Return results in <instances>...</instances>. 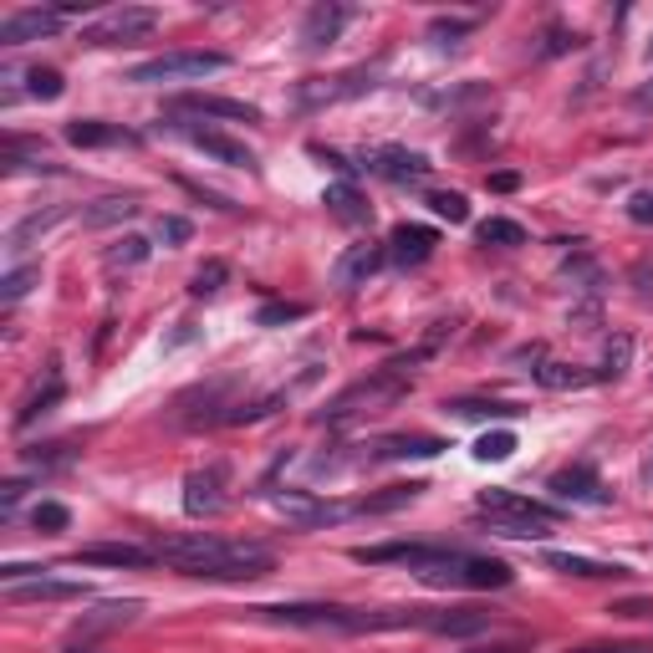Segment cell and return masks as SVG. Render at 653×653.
<instances>
[{
    "instance_id": "cell-51",
    "label": "cell",
    "mask_w": 653,
    "mask_h": 653,
    "mask_svg": "<svg viewBox=\"0 0 653 653\" xmlns=\"http://www.w3.org/2000/svg\"><path fill=\"white\" fill-rule=\"evenodd\" d=\"M633 108H638V112H649V108H653V78H649V82H643V87H638V93H633Z\"/></svg>"
},
{
    "instance_id": "cell-16",
    "label": "cell",
    "mask_w": 653,
    "mask_h": 653,
    "mask_svg": "<svg viewBox=\"0 0 653 653\" xmlns=\"http://www.w3.org/2000/svg\"><path fill=\"white\" fill-rule=\"evenodd\" d=\"M179 112H194V118H225V123H261V108L250 103H235V97H215V93H185L174 103V118Z\"/></svg>"
},
{
    "instance_id": "cell-47",
    "label": "cell",
    "mask_w": 653,
    "mask_h": 653,
    "mask_svg": "<svg viewBox=\"0 0 653 653\" xmlns=\"http://www.w3.org/2000/svg\"><path fill=\"white\" fill-rule=\"evenodd\" d=\"M567 47H577V36H567L561 26H551L546 32V47H542V57H557V51H567Z\"/></svg>"
},
{
    "instance_id": "cell-1",
    "label": "cell",
    "mask_w": 653,
    "mask_h": 653,
    "mask_svg": "<svg viewBox=\"0 0 653 653\" xmlns=\"http://www.w3.org/2000/svg\"><path fill=\"white\" fill-rule=\"evenodd\" d=\"M154 557L179 567V572H189V577H210V582H250V577H265L276 567V557H271L265 546L225 542V536H210V531L158 536Z\"/></svg>"
},
{
    "instance_id": "cell-19",
    "label": "cell",
    "mask_w": 653,
    "mask_h": 653,
    "mask_svg": "<svg viewBox=\"0 0 653 653\" xmlns=\"http://www.w3.org/2000/svg\"><path fill=\"white\" fill-rule=\"evenodd\" d=\"M435 246H439V230H429V225H393L389 235V256L399 265H424L435 256Z\"/></svg>"
},
{
    "instance_id": "cell-46",
    "label": "cell",
    "mask_w": 653,
    "mask_h": 653,
    "mask_svg": "<svg viewBox=\"0 0 653 653\" xmlns=\"http://www.w3.org/2000/svg\"><path fill=\"white\" fill-rule=\"evenodd\" d=\"M628 219L633 225H653V189H638L633 200H628Z\"/></svg>"
},
{
    "instance_id": "cell-3",
    "label": "cell",
    "mask_w": 653,
    "mask_h": 653,
    "mask_svg": "<svg viewBox=\"0 0 653 653\" xmlns=\"http://www.w3.org/2000/svg\"><path fill=\"white\" fill-rule=\"evenodd\" d=\"M475 506H480V515H490V531L511 536V542H546L561 521V511H551V506H542L531 496H515V490H500V485L480 490Z\"/></svg>"
},
{
    "instance_id": "cell-29",
    "label": "cell",
    "mask_w": 653,
    "mask_h": 653,
    "mask_svg": "<svg viewBox=\"0 0 653 653\" xmlns=\"http://www.w3.org/2000/svg\"><path fill=\"white\" fill-rule=\"evenodd\" d=\"M531 378L542 383V389H587L597 383V368H577V363H542V368H531Z\"/></svg>"
},
{
    "instance_id": "cell-54",
    "label": "cell",
    "mask_w": 653,
    "mask_h": 653,
    "mask_svg": "<svg viewBox=\"0 0 653 653\" xmlns=\"http://www.w3.org/2000/svg\"><path fill=\"white\" fill-rule=\"evenodd\" d=\"M67 653H97V649H87V643H82V649H67Z\"/></svg>"
},
{
    "instance_id": "cell-38",
    "label": "cell",
    "mask_w": 653,
    "mask_h": 653,
    "mask_svg": "<svg viewBox=\"0 0 653 653\" xmlns=\"http://www.w3.org/2000/svg\"><path fill=\"white\" fill-rule=\"evenodd\" d=\"M32 526H36V531H47V536H57V531L72 526V511H67L62 500H41V506L32 511Z\"/></svg>"
},
{
    "instance_id": "cell-31",
    "label": "cell",
    "mask_w": 653,
    "mask_h": 653,
    "mask_svg": "<svg viewBox=\"0 0 653 653\" xmlns=\"http://www.w3.org/2000/svg\"><path fill=\"white\" fill-rule=\"evenodd\" d=\"M475 235H480V246H500V250H511V246H526V230L515 225V219L506 215H490L475 225Z\"/></svg>"
},
{
    "instance_id": "cell-17",
    "label": "cell",
    "mask_w": 653,
    "mask_h": 653,
    "mask_svg": "<svg viewBox=\"0 0 653 653\" xmlns=\"http://www.w3.org/2000/svg\"><path fill=\"white\" fill-rule=\"evenodd\" d=\"M373 174H383L389 185H419V179H429V158L414 154V149H399V143H389V149H378L373 164H368Z\"/></svg>"
},
{
    "instance_id": "cell-49",
    "label": "cell",
    "mask_w": 653,
    "mask_h": 653,
    "mask_svg": "<svg viewBox=\"0 0 653 653\" xmlns=\"http://www.w3.org/2000/svg\"><path fill=\"white\" fill-rule=\"evenodd\" d=\"M577 653H653L649 643H597V649H577Z\"/></svg>"
},
{
    "instance_id": "cell-4",
    "label": "cell",
    "mask_w": 653,
    "mask_h": 653,
    "mask_svg": "<svg viewBox=\"0 0 653 653\" xmlns=\"http://www.w3.org/2000/svg\"><path fill=\"white\" fill-rule=\"evenodd\" d=\"M424 582H435V587H475V592H490V587H511V567L496 557H470V551H450V546H439V557L424 567Z\"/></svg>"
},
{
    "instance_id": "cell-52",
    "label": "cell",
    "mask_w": 653,
    "mask_h": 653,
    "mask_svg": "<svg viewBox=\"0 0 653 653\" xmlns=\"http://www.w3.org/2000/svg\"><path fill=\"white\" fill-rule=\"evenodd\" d=\"M465 653H526L521 643H496V649H465Z\"/></svg>"
},
{
    "instance_id": "cell-42",
    "label": "cell",
    "mask_w": 653,
    "mask_h": 653,
    "mask_svg": "<svg viewBox=\"0 0 653 653\" xmlns=\"http://www.w3.org/2000/svg\"><path fill=\"white\" fill-rule=\"evenodd\" d=\"M296 317H307V307H296V301H271V307L256 311L261 326H281V322H296Z\"/></svg>"
},
{
    "instance_id": "cell-48",
    "label": "cell",
    "mask_w": 653,
    "mask_h": 653,
    "mask_svg": "<svg viewBox=\"0 0 653 653\" xmlns=\"http://www.w3.org/2000/svg\"><path fill=\"white\" fill-rule=\"evenodd\" d=\"M470 32V21H435V26H429V36H435V41H444V36H465Z\"/></svg>"
},
{
    "instance_id": "cell-34",
    "label": "cell",
    "mask_w": 653,
    "mask_h": 653,
    "mask_svg": "<svg viewBox=\"0 0 653 653\" xmlns=\"http://www.w3.org/2000/svg\"><path fill=\"white\" fill-rule=\"evenodd\" d=\"M511 454H515L511 429H490V435L475 439V460H480V465H500V460H511Z\"/></svg>"
},
{
    "instance_id": "cell-5",
    "label": "cell",
    "mask_w": 653,
    "mask_h": 653,
    "mask_svg": "<svg viewBox=\"0 0 653 653\" xmlns=\"http://www.w3.org/2000/svg\"><path fill=\"white\" fill-rule=\"evenodd\" d=\"M230 57L225 51H164L154 62H139L128 72V82H139V87H154V82H200L210 72H225Z\"/></svg>"
},
{
    "instance_id": "cell-41",
    "label": "cell",
    "mask_w": 653,
    "mask_h": 653,
    "mask_svg": "<svg viewBox=\"0 0 653 653\" xmlns=\"http://www.w3.org/2000/svg\"><path fill=\"white\" fill-rule=\"evenodd\" d=\"M628 286H633L638 301H653V256H638V261L628 265Z\"/></svg>"
},
{
    "instance_id": "cell-12",
    "label": "cell",
    "mask_w": 653,
    "mask_h": 653,
    "mask_svg": "<svg viewBox=\"0 0 653 653\" xmlns=\"http://www.w3.org/2000/svg\"><path fill=\"white\" fill-rule=\"evenodd\" d=\"M358 16L353 5H337V0H322V5H311L307 16H301V51H322L332 47L337 36L347 32V21Z\"/></svg>"
},
{
    "instance_id": "cell-33",
    "label": "cell",
    "mask_w": 653,
    "mask_h": 653,
    "mask_svg": "<svg viewBox=\"0 0 653 653\" xmlns=\"http://www.w3.org/2000/svg\"><path fill=\"white\" fill-rule=\"evenodd\" d=\"M26 93L41 97V103H57L67 93V78L57 67H26Z\"/></svg>"
},
{
    "instance_id": "cell-11",
    "label": "cell",
    "mask_w": 653,
    "mask_h": 653,
    "mask_svg": "<svg viewBox=\"0 0 653 653\" xmlns=\"http://www.w3.org/2000/svg\"><path fill=\"white\" fill-rule=\"evenodd\" d=\"M62 21H67L62 5H36V11H16V16H5V26H0V47H26V41L57 36V32H62Z\"/></svg>"
},
{
    "instance_id": "cell-7",
    "label": "cell",
    "mask_w": 653,
    "mask_h": 653,
    "mask_svg": "<svg viewBox=\"0 0 653 653\" xmlns=\"http://www.w3.org/2000/svg\"><path fill=\"white\" fill-rule=\"evenodd\" d=\"M158 26V11L149 5H123V11H108V16H97L82 26V41L87 47H128V41H143V36H154Z\"/></svg>"
},
{
    "instance_id": "cell-13",
    "label": "cell",
    "mask_w": 653,
    "mask_h": 653,
    "mask_svg": "<svg viewBox=\"0 0 653 653\" xmlns=\"http://www.w3.org/2000/svg\"><path fill=\"white\" fill-rule=\"evenodd\" d=\"M87 597V582L72 577H32V582H5V603L26 607V603H78Z\"/></svg>"
},
{
    "instance_id": "cell-18",
    "label": "cell",
    "mask_w": 653,
    "mask_h": 653,
    "mask_svg": "<svg viewBox=\"0 0 653 653\" xmlns=\"http://www.w3.org/2000/svg\"><path fill=\"white\" fill-rule=\"evenodd\" d=\"M67 143L72 149H133L139 133H128L118 123H97V118H78V123H67Z\"/></svg>"
},
{
    "instance_id": "cell-24",
    "label": "cell",
    "mask_w": 653,
    "mask_h": 653,
    "mask_svg": "<svg viewBox=\"0 0 653 653\" xmlns=\"http://www.w3.org/2000/svg\"><path fill=\"white\" fill-rule=\"evenodd\" d=\"M139 215V194H103L82 210V225L87 230H103V225H123V219Z\"/></svg>"
},
{
    "instance_id": "cell-15",
    "label": "cell",
    "mask_w": 653,
    "mask_h": 653,
    "mask_svg": "<svg viewBox=\"0 0 653 653\" xmlns=\"http://www.w3.org/2000/svg\"><path fill=\"white\" fill-rule=\"evenodd\" d=\"M551 496L557 500H572V506H607V485L597 480V470L592 465H567L551 475Z\"/></svg>"
},
{
    "instance_id": "cell-37",
    "label": "cell",
    "mask_w": 653,
    "mask_h": 653,
    "mask_svg": "<svg viewBox=\"0 0 653 653\" xmlns=\"http://www.w3.org/2000/svg\"><path fill=\"white\" fill-rule=\"evenodd\" d=\"M444 408L460 414V419H485V414H490V419H511V414H521L515 404H485V399H450Z\"/></svg>"
},
{
    "instance_id": "cell-26",
    "label": "cell",
    "mask_w": 653,
    "mask_h": 653,
    "mask_svg": "<svg viewBox=\"0 0 653 653\" xmlns=\"http://www.w3.org/2000/svg\"><path fill=\"white\" fill-rule=\"evenodd\" d=\"M542 561L551 572H567V577H628L622 561H592V557H572V551H546Z\"/></svg>"
},
{
    "instance_id": "cell-21",
    "label": "cell",
    "mask_w": 653,
    "mask_h": 653,
    "mask_svg": "<svg viewBox=\"0 0 653 653\" xmlns=\"http://www.w3.org/2000/svg\"><path fill=\"white\" fill-rule=\"evenodd\" d=\"M62 219H67V204H47V210H32V215H26V219H16V225L5 230V250H11V256H21V250H26V246H36L41 235H51V230H57Z\"/></svg>"
},
{
    "instance_id": "cell-44",
    "label": "cell",
    "mask_w": 653,
    "mask_h": 653,
    "mask_svg": "<svg viewBox=\"0 0 653 653\" xmlns=\"http://www.w3.org/2000/svg\"><path fill=\"white\" fill-rule=\"evenodd\" d=\"M26 460H32V465H41V470H51V465H72V444H47V450L36 444V450H26Z\"/></svg>"
},
{
    "instance_id": "cell-30",
    "label": "cell",
    "mask_w": 653,
    "mask_h": 653,
    "mask_svg": "<svg viewBox=\"0 0 653 653\" xmlns=\"http://www.w3.org/2000/svg\"><path fill=\"white\" fill-rule=\"evenodd\" d=\"M149 250H154V246H149L143 235H118V240L103 250V271H108V276H118V271H133V265L149 261Z\"/></svg>"
},
{
    "instance_id": "cell-8",
    "label": "cell",
    "mask_w": 653,
    "mask_h": 653,
    "mask_svg": "<svg viewBox=\"0 0 653 653\" xmlns=\"http://www.w3.org/2000/svg\"><path fill=\"white\" fill-rule=\"evenodd\" d=\"M378 72H383V67L373 62V67H353L343 78H311L292 93V103L296 108H326V103H343V97H363L378 87Z\"/></svg>"
},
{
    "instance_id": "cell-45",
    "label": "cell",
    "mask_w": 653,
    "mask_h": 653,
    "mask_svg": "<svg viewBox=\"0 0 653 653\" xmlns=\"http://www.w3.org/2000/svg\"><path fill=\"white\" fill-rule=\"evenodd\" d=\"M158 240H164V246H185V240H189V219L164 215V219H158Z\"/></svg>"
},
{
    "instance_id": "cell-10",
    "label": "cell",
    "mask_w": 653,
    "mask_h": 653,
    "mask_svg": "<svg viewBox=\"0 0 653 653\" xmlns=\"http://www.w3.org/2000/svg\"><path fill=\"white\" fill-rule=\"evenodd\" d=\"M225 485H230V475H225V465H204L194 470V475H185V515H194V521H210V515L225 511Z\"/></svg>"
},
{
    "instance_id": "cell-23",
    "label": "cell",
    "mask_w": 653,
    "mask_h": 653,
    "mask_svg": "<svg viewBox=\"0 0 653 653\" xmlns=\"http://www.w3.org/2000/svg\"><path fill=\"white\" fill-rule=\"evenodd\" d=\"M143 613V603L139 597H123V603H97L93 613H82L78 618V628L72 633L78 638H87V633H103V628H123V622H133Z\"/></svg>"
},
{
    "instance_id": "cell-27",
    "label": "cell",
    "mask_w": 653,
    "mask_h": 653,
    "mask_svg": "<svg viewBox=\"0 0 653 653\" xmlns=\"http://www.w3.org/2000/svg\"><path fill=\"white\" fill-rule=\"evenodd\" d=\"M322 204L332 210V219H343V225H368V219H373V204L363 200L353 185H332Z\"/></svg>"
},
{
    "instance_id": "cell-2",
    "label": "cell",
    "mask_w": 653,
    "mask_h": 653,
    "mask_svg": "<svg viewBox=\"0 0 653 653\" xmlns=\"http://www.w3.org/2000/svg\"><path fill=\"white\" fill-rule=\"evenodd\" d=\"M419 358H429V353H414L408 363H389V368H378V373L347 383V389L326 404V424H347V419H363V414H383V408H393L408 393V383H414L408 368H414Z\"/></svg>"
},
{
    "instance_id": "cell-50",
    "label": "cell",
    "mask_w": 653,
    "mask_h": 653,
    "mask_svg": "<svg viewBox=\"0 0 653 653\" xmlns=\"http://www.w3.org/2000/svg\"><path fill=\"white\" fill-rule=\"evenodd\" d=\"M515 185H521V174H511V169H500V174H490V189H496V194H511Z\"/></svg>"
},
{
    "instance_id": "cell-36",
    "label": "cell",
    "mask_w": 653,
    "mask_h": 653,
    "mask_svg": "<svg viewBox=\"0 0 653 653\" xmlns=\"http://www.w3.org/2000/svg\"><path fill=\"white\" fill-rule=\"evenodd\" d=\"M628 358H633V337H607L603 347V368H597V378H622L628 373Z\"/></svg>"
},
{
    "instance_id": "cell-55",
    "label": "cell",
    "mask_w": 653,
    "mask_h": 653,
    "mask_svg": "<svg viewBox=\"0 0 653 653\" xmlns=\"http://www.w3.org/2000/svg\"><path fill=\"white\" fill-rule=\"evenodd\" d=\"M649 67H653V41H649Z\"/></svg>"
},
{
    "instance_id": "cell-22",
    "label": "cell",
    "mask_w": 653,
    "mask_h": 653,
    "mask_svg": "<svg viewBox=\"0 0 653 653\" xmlns=\"http://www.w3.org/2000/svg\"><path fill=\"white\" fill-rule=\"evenodd\" d=\"M78 567H149L154 557V546H128V542H108V546H82Z\"/></svg>"
},
{
    "instance_id": "cell-43",
    "label": "cell",
    "mask_w": 653,
    "mask_h": 653,
    "mask_svg": "<svg viewBox=\"0 0 653 653\" xmlns=\"http://www.w3.org/2000/svg\"><path fill=\"white\" fill-rule=\"evenodd\" d=\"M567 322H572V332H587V337H592V332L603 326V307H597V301H577Z\"/></svg>"
},
{
    "instance_id": "cell-14",
    "label": "cell",
    "mask_w": 653,
    "mask_h": 653,
    "mask_svg": "<svg viewBox=\"0 0 653 653\" xmlns=\"http://www.w3.org/2000/svg\"><path fill=\"white\" fill-rule=\"evenodd\" d=\"M389 261V250L383 246H347L337 261H332V286L337 292H358V286H368V276H378V265Z\"/></svg>"
},
{
    "instance_id": "cell-53",
    "label": "cell",
    "mask_w": 653,
    "mask_h": 653,
    "mask_svg": "<svg viewBox=\"0 0 653 653\" xmlns=\"http://www.w3.org/2000/svg\"><path fill=\"white\" fill-rule=\"evenodd\" d=\"M643 480H649V485H653V454H649V465H643Z\"/></svg>"
},
{
    "instance_id": "cell-40",
    "label": "cell",
    "mask_w": 653,
    "mask_h": 653,
    "mask_svg": "<svg viewBox=\"0 0 653 653\" xmlns=\"http://www.w3.org/2000/svg\"><path fill=\"white\" fill-rule=\"evenodd\" d=\"M429 210H435L439 219H450V225H465V219H470L465 194H454V189H444V194H429Z\"/></svg>"
},
{
    "instance_id": "cell-32",
    "label": "cell",
    "mask_w": 653,
    "mask_h": 653,
    "mask_svg": "<svg viewBox=\"0 0 653 653\" xmlns=\"http://www.w3.org/2000/svg\"><path fill=\"white\" fill-rule=\"evenodd\" d=\"M57 399H62V373H57V368H51V378H47V389H41V383H36V389L26 393V404H21L16 424H21V429H26V424H36V414H47V408L57 404Z\"/></svg>"
},
{
    "instance_id": "cell-28",
    "label": "cell",
    "mask_w": 653,
    "mask_h": 653,
    "mask_svg": "<svg viewBox=\"0 0 653 653\" xmlns=\"http://www.w3.org/2000/svg\"><path fill=\"white\" fill-rule=\"evenodd\" d=\"M424 628H429V633H444V638H470V633H485L490 618H485V613H470V607H454V613H429Z\"/></svg>"
},
{
    "instance_id": "cell-39",
    "label": "cell",
    "mask_w": 653,
    "mask_h": 653,
    "mask_svg": "<svg viewBox=\"0 0 653 653\" xmlns=\"http://www.w3.org/2000/svg\"><path fill=\"white\" fill-rule=\"evenodd\" d=\"M225 281H230V265H225V261H204L200 271H194V281H189V292H194V296H215Z\"/></svg>"
},
{
    "instance_id": "cell-9",
    "label": "cell",
    "mask_w": 653,
    "mask_h": 653,
    "mask_svg": "<svg viewBox=\"0 0 653 653\" xmlns=\"http://www.w3.org/2000/svg\"><path fill=\"white\" fill-rule=\"evenodd\" d=\"M169 128H179V133H185V139L194 143L204 158H215V164H225V169H250V174L261 169L246 143L230 139V133H219V128H194V123H179V118H169Z\"/></svg>"
},
{
    "instance_id": "cell-6",
    "label": "cell",
    "mask_w": 653,
    "mask_h": 653,
    "mask_svg": "<svg viewBox=\"0 0 653 653\" xmlns=\"http://www.w3.org/2000/svg\"><path fill=\"white\" fill-rule=\"evenodd\" d=\"M250 618L281 622V628H311V633H358V613L332 603H281V607H250Z\"/></svg>"
},
{
    "instance_id": "cell-35",
    "label": "cell",
    "mask_w": 653,
    "mask_h": 653,
    "mask_svg": "<svg viewBox=\"0 0 653 653\" xmlns=\"http://www.w3.org/2000/svg\"><path fill=\"white\" fill-rule=\"evenodd\" d=\"M36 281H41V265H16V271H5V276H0V301H5V307H16Z\"/></svg>"
},
{
    "instance_id": "cell-20",
    "label": "cell",
    "mask_w": 653,
    "mask_h": 653,
    "mask_svg": "<svg viewBox=\"0 0 653 653\" xmlns=\"http://www.w3.org/2000/svg\"><path fill=\"white\" fill-rule=\"evenodd\" d=\"M439 450H450V444L435 435H389L368 444V460H435Z\"/></svg>"
},
{
    "instance_id": "cell-25",
    "label": "cell",
    "mask_w": 653,
    "mask_h": 653,
    "mask_svg": "<svg viewBox=\"0 0 653 653\" xmlns=\"http://www.w3.org/2000/svg\"><path fill=\"white\" fill-rule=\"evenodd\" d=\"M561 281H567L572 292H582L587 301H597V296H603V286H607V271H603L597 261H592L587 250H577L572 261L561 265Z\"/></svg>"
}]
</instances>
